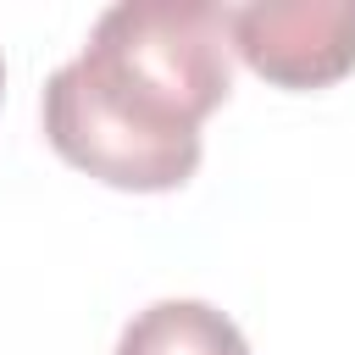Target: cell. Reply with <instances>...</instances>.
I'll list each match as a JSON object with an SVG mask.
<instances>
[{
  "mask_svg": "<svg viewBox=\"0 0 355 355\" xmlns=\"http://www.w3.org/2000/svg\"><path fill=\"white\" fill-rule=\"evenodd\" d=\"M233 11L211 0H122L83 55L44 83V139L111 189L161 194L194 178L200 122L233 89Z\"/></svg>",
  "mask_w": 355,
  "mask_h": 355,
  "instance_id": "obj_1",
  "label": "cell"
},
{
  "mask_svg": "<svg viewBox=\"0 0 355 355\" xmlns=\"http://www.w3.org/2000/svg\"><path fill=\"white\" fill-rule=\"evenodd\" d=\"M233 50L277 89H327L355 72V0L233 6Z\"/></svg>",
  "mask_w": 355,
  "mask_h": 355,
  "instance_id": "obj_2",
  "label": "cell"
},
{
  "mask_svg": "<svg viewBox=\"0 0 355 355\" xmlns=\"http://www.w3.org/2000/svg\"><path fill=\"white\" fill-rule=\"evenodd\" d=\"M116 355H250V344L205 300H155L122 327Z\"/></svg>",
  "mask_w": 355,
  "mask_h": 355,
  "instance_id": "obj_3",
  "label": "cell"
},
{
  "mask_svg": "<svg viewBox=\"0 0 355 355\" xmlns=\"http://www.w3.org/2000/svg\"><path fill=\"white\" fill-rule=\"evenodd\" d=\"M0 94H6V61H0Z\"/></svg>",
  "mask_w": 355,
  "mask_h": 355,
  "instance_id": "obj_4",
  "label": "cell"
}]
</instances>
